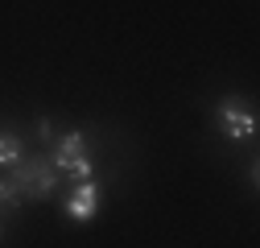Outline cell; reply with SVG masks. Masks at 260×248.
<instances>
[{"mask_svg":"<svg viewBox=\"0 0 260 248\" xmlns=\"http://www.w3.org/2000/svg\"><path fill=\"white\" fill-rule=\"evenodd\" d=\"M46 158L54 162L58 178H67V182H91V178H95L91 141H87V133H79V129H71V133L54 137V145H50V153H46Z\"/></svg>","mask_w":260,"mask_h":248,"instance_id":"6da1fadb","label":"cell"},{"mask_svg":"<svg viewBox=\"0 0 260 248\" xmlns=\"http://www.w3.org/2000/svg\"><path fill=\"white\" fill-rule=\"evenodd\" d=\"M9 174H13V182L21 186L25 203H50V199L58 195V170H54L50 158H25V162H17Z\"/></svg>","mask_w":260,"mask_h":248,"instance_id":"7a4b0ae2","label":"cell"},{"mask_svg":"<svg viewBox=\"0 0 260 248\" xmlns=\"http://www.w3.org/2000/svg\"><path fill=\"white\" fill-rule=\"evenodd\" d=\"M215 124H219V137L232 141V145H244L256 137V108L244 100V96H223L219 108H215Z\"/></svg>","mask_w":260,"mask_h":248,"instance_id":"3957f363","label":"cell"},{"mask_svg":"<svg viewBox=\"0 0 260 248\" xmlns=\"http://www.w3.org/2000/svg\"><path fill=\"white\" fill-rule=\"evenodd\" d=\"M100 203H104V191L100 182H71V195L62 199V211H67V220L75 224H91L95 215H100Z\"/></svg>","mask_w":260,"mask_h":248,"instance_id":"277c9868","label":"cell"},{"mask_svg":"<svg viewBox=\"0 0 260 248\" xmlns=\"http://www.w3.org/2000/svg\"><path fill=\"white\" fill-rule=\"evenodd\" d=\"M29 153H25V141L9 129H0V170H13L17 162H25Z\"/></svg>","mask_w":260,"mask_h":248,"instance_id":"5b68a950","label":"cell"},{"mask_svg":"<svg viewBox=\"0 0 260 248\" xmlns=\"http://www.w3.org/2000/svg\"><path fill=\"white\" fill-rule=\"evenodd\" d=\"M25 207V195H21V186L13 182V174L5 170V178H0V215H17Z\"/></svg>","mask_w":260,"mask_h":248,"instance_id":"8992f818","label":"cell"},{"mask_svg":"<svg viewBox=\"0 0 260 248\" xmlns=\"http://www.w3.org/2000/svg\"><path fill=\"white\" fill-rule=\"evenodd\" d=\"M38 137H42L46 145H54V129H50V120H46V116H38Z\"/></svg>","mask_w":260,"mask_h":248,"instance_id":"52a82bcc","label":"cell"},{"mask_svg":"<svg viewBox=\"0 0 260 248\" xmlns=\"http://www.w3.org/2000/svg\"><path fill=\"white\" fill-rule=\"evenodd\" d=\"M0 240H5V224H0Z\"/></svg>","mask_w":260,"mask_h":248,"instance_id":"ba28073f","label":"cell"}]
</instances>
